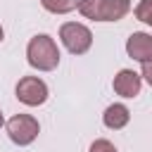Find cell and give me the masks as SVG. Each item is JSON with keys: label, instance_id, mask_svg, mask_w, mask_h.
I'll return each mask as SVG.
<instances>
[{"label": "cell", "instance_id": "obj_1", "mask_svg": "<svg viewBox=\"0 0 152 152\" xmlns=\"http://www.w3.org/2000/svg\"><path fill=\"white\" fill-rule=\"evenodd\" d=\"M26 59L38 71H52V69H57V64H59V50H57L55 38H50L48 33L33 36L28 40V48H26Z\"/></svg>", "mask_w": 152, "mask_h": 152}, {"label": "cell", "instance_id": "obj_2", "mask_svg": "<svg viewBox=\"0 0 152 152\" xmlns=\"http://www.w3.org/2000/svg\"><path fill=\"white\" fill-rule=\"evenodd\" d=\"M128 10L131 0H78V12L93 21H119Z\"/></svg>", "mask_w": 152, "mask_h": 152}, {"label": "cell", "instance_id": "obj_3", "mask_svg": "<svg viewBox=\"0 0 152 152\" xmlns=\"http://www.w3.org/2000/svg\"><path fill=\"white\" fill-rule=\"evenodd\" d=\"M59 40L64 43V48L71 55H86L93 45V33L88 26L76 24V21H66L59 26Z\"/></svg>", "mask_w": 152, "mask_h": 152}, {"label": "cell", "instance_id": "obj_4", "mask_svg": "<svg viewBox=\"0 0 152 152\" xmlns=\"http://www.w3.org/2000/svg\"><path fill=\"white\" fill-rule=\"evenodd\" d=\"M38 131H40V124L38 119H33L31 114H14L10 121H7V135L14 145L24 147V145H31L36 138H38Z\"/></svg>", "mask_w": 152, "mask_h": 152}, {"label": "cell", "instance_id": "obj_5", "mask_svg": "<svg viewBox=\"0 0 152 152\" xmlns=\"http://www.w3.org/2000/svg\"><path fill=\"white\" fill-rule=\"evenodd\" d=\"M14 93H17V100L21 104H26V107H38V104H43L48 100V86L38 76H24V78H19Z\"/></svg>", "mask_w": 152, "mask_h": 152}, {"label": "cell", "instance_id": "obj_6", "mask_svg": "<svg viewBox=\"0 0 152 152\" xmlns=\"http://www.w3.org/2000/svg\"><path fill=\"white\" fill-rule=\"evenodd\" d=\"M126 52H128V57H133L140 64L152 62V36L142 33V31L131 33L128 40H126Z\"/></svg>", "mask_w": 152, "mask_h": 152}, {"label": "cell", "instance_id": "obj_7", "mask_svg": "<svg viewBox=\"0 0 152 152\" xmlns=\"http://www.w3.org/2000/svg\"><path fill=\"white\" fill-rule=\"evenodd\" d=\"M114 93L121 95V97H135L140 93V86H142V76L135 74L133 69H121L116 76H114Z\"/></svg>", "mask_w": 152, "mask_h": 152}, {"label": "cell", "instance_id": "obj_8", "mask_svg": "<svg viewBox=\"0 0 152 152\" xmlns=\"http://www.w3.org/2000/svg\"><path fill=\"white\" fill-rule=\"evenodd\" d=\"M102 121H104V126H107V128L119 131V128H124V126L131 121V112H128V107H126V104L114 102V104H109V107L104 109Z\"/></svg>", "mask_w": 152, "mask_h": 152}, {"label": "cell", "instance_id": "obj_9", "mask_svg": "<svg viewBox=\"0 0 152 152\" xmlns=\"http://www.w3.org/2000/svg\"><path fill=\"white\" fill-rule=\"evenodd\" d=\"M40 5L52 14H66L78 7V0H40Z\"/></svg>", "mask_w": 152, "mask_h": 152}, {"label": "cell", "instance_id": "obj_10", "mask_svg": "<svg viewBox=\"0 0 152 152\" xmlns=\"http://www.w3.org/2000/svg\"><path fill=\"white\" fill-rule=\"evenodd\" d=\"M135 19L152 26V0H140L138 7H135Z\"/></svg>", "mask_w": 152, "mask_h": 152}, {"label": "cell", "instance_id": "obj_11", "mask_svg": "<svg viewBox=\"0 0 152 152\" xmlns=\"http://www.w3.org/2000/svg\"><path fill=\"white\" fill-rule=\"evenodd\" d=\"M90 152H116V147L109 142V140H95L93 145H90Z\"/></svg>", "mask_w": 152, "mask_h": 152}, {"label": "cell", "instance_id": "obj_12", "mask_svg": "<svg viewBox=\"0 0 152 152\" xmlns=\"http://www.w3.org/2000/svg\"><path fill=\"white\" fill-rule=\"evenodd\" d=\"M142 78L152 86V62H145V64H142Z\"/></svg>", "mask_w": 152, "mask_h": 152}, {"label": "cell", "instance_id": "obj_13", "mask_svg": "<svg viewBox=\"0 0 152 152\" xmlns=\"http://www.w3.org/2000/svg\"><path fill=\"white\" fill-rule=\"evenodd\" d=\"M2 38H5V31H2V26H0V43H2Z\"/></svg>", "mask_w": 152, "mask_h": 152}, {"label": "cell", "instance_id": "obj_14", "mask_svg": "<svg viewBox=\"0 0 152 152\" xmlns=\"http://www.w3.org/2000/svg\"><path fill=\"white\" fill-rule=\"evenodd\" d=\"M2 124H5V116H2V112H0V128H2Z\"/></svg>", "mask_w": 152, "mask_h": 152}]
</instances>
